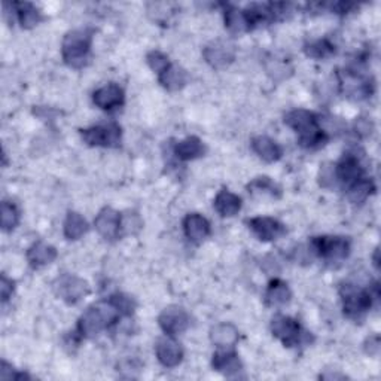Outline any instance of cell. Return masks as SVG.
I'll return each instance as SVG.
<instances>
[{
    "instance_id": "cell-14",
    "label": "cell",
    "mask_w": 381,
    "mask_h": 381,
    "mask_svg": "<svg viewBox=\"0 0 381 381\" xmlns=\"http://www.w3.org/2000/svg\"><path fill=\"white\" fill-rule=\"evenodd\" d=\"M94 227L103 239L113 242L121 237V213L112 207H103L94 219Z\"/></svg>"
},
{
    "instance_id": "cell-12",
    "label": "cell",
    "mask_w": 381,
    "mask_h": 381,
    "mask_svg": "<svg viewBox=\"0 0 381 381\" xmlns=\"http://www.w3.org/2000/svg\"><path fill=\"white\" fill-rule=\"evenodd\" d=\"M93 101L99 109L106 111V112H113V111H118L124 106L125 93L118 84L109 82V84H104L103 87H100L94 91Z\"/></svg>"
},
{
    "instance_id": "cell-36",
    "label": "cell",
    "mask_w": 381,
    "mask_h": 381,
    "mask_svg": "<svg viewBox=\"0 0 381 381\" xmlns=\"http://www.w3.org/2000/svg\"><path fill=\"white\" fill-rule=\"evenodd\" d=\"M337 175H335V164L325 163L320 165L319 170V183L325 189H332L337 185Z\"/></svg>"
},
{
    "instance_id": "cell-11",
    "label": "cell",
    "mask_w": 381,
    "mask_h": 381,
    "mask_svg": "<svg viewBox=\"0 0 381 381\" xmlns=\"http://www.w3.org/2000/svg\"><path fill=\"white\" fill-rule=\"evenodd\" d=\"M203 57L208 65L213 69H225L235 60V45L230 41H223V39H216V41L210 42L203 49Z\"/></svg>"
},
{
    "instance_id": "cell-4",
    "label": "cell",
    "mask_w": 381,
    "mask_h": 381,
    "mask_svg": "<svg viewBox=\"0 0 381 381\" xmlns=\"http://www.w3.org/2000/svg\"><path fill=\"white\" fill-rule=\"evenodd\" d=\"M120 318V313L113 308L109 301H101L85 310L77 320L76 331L82 338H96L101 331L115 325Z\"/></svg>"
},
{
    "instance_id": "cell-18",
    "label": "cell",
    "mask_w": 381,
    "mask_h": 381,
    "mask_svg": "<svg viewBox=\"0 0 381 381\" xmlns=\"http://www.w3.org/2000/svg\"><path fill=\"white\" fill-rule=\"evenodd\" d=\"M25 256H27L30 267L35 270H39L52 264V262L57 259L58 254L54 246H51L45 242H36L29 247L27 255Z\"/></svg>"
},
{
    "instance_id": "cell-28",
    "label": "cell",
    "mask_w": 381,
    "mask_h": 381,
    "mask_svg": "<svg viewBox=\"0 0 381 381\" xmlns=\"http://www.w3.org/2000/svg\"><path fill=\"white\" fill-rule=\"evenodd\" d=\"M17 14V20L23 29L29 30L42 21V12L30 2H17L11 5Z\"/></svg>"
},
{
    "instance_id": "cell-15",
    "label": "cell",
    "mask_w": 381,
    "mask_h": 381,
    "mask_svg": "<svg viewBox=\"0 0 381 381\" xmlns=\"http://www.w3.org/2000/svg\"><path fill=\"white\" fill-rule=\"evenodd\" d=\"M155 354L158 362L165 366V368H176L182 363L183 361V349L182 346L177 343V341L170 337H161L156 339L155 344Z\"/></svg>"
},
{
    "instance_id": "cell-35",
    "label": "cell",
    "mask_w": 381,
    "mask_h": 381,
    "mask_svg": "<svg viewBox=\"0 0 381 381\" xmlns=\"http://www.w3.org/2000/svg\"><path fill=\"white\" fill-rule=\"evenodd\" d=\"M18 223H20L18 207L11 201H4L2 203V230L5 232L14 231Z\"/></svg>"
},
{
    "instance_id": "cell-32",
    "label": "cell",
    "mask_w": 381,
    "mask_h": 381,
    "mask_svg": "<svg viewBox=\"0 0 381 381\" xmlns=\"http://www.w3.org/2000/svg\"><path fill=\"white\" fill-rule=\"evenodd\" d=\"M108 301L113 306V308L120 313L121 318H131L136 311L137 302L133 296L123 292H116L108 298Z\"/></svg>"
},
{
    "instance_id": "cell-42",
    "label": "cell",
    "mask_w": 381,
    "mask_h": 381,
    "mask_svg": "<svg viewBox=\"0 0 381 381\" xmlns=\"http://www.w3.org/2000/svg\"><path fill=\"white\" fill-rule=\"evenodd\" d=\"M320 378H325V380H337V378H341V380H344V378H347L344 374H322L320 375Z\"/></svg>"
},
{
    "instance_id": "cell-8",
    "label": "cell",
    "mask_w": 381,
    "mask_h": 381,
    "mask_svg": "<svg viewBox=\"0 0 381 381\" xmlns=\"http://www.w3.org/2000/svg\"><path fill=\"white\" fill-rule=\"evenodd\" d=\"M54 292L65 304L72 306L89 294V285L77 275L63 274L54 283Z\"/></svg>"
},
{
    "instance_id": "cell-9",
    "label": "cell",
    "mask_w": 381,
    "mask_h": 381,
    "mask_svg": "<svg viewBox=\"0 0 381 381\" xmlns=\"http://www.w3.org/2000/svg\"><path fill=\"white\" fill-rule=\"evenodd\" d=\"M339 88L351 100L368 99L374 91V84L362 76L356 69H347L339 73Z\"/></svg>"
},
{
    "instance_id": "cell-13",
    "label": "cell",
    "mask_w": 381,
    "mask_h": 381,
    "mask_svg": "<svg viewBox=\"0 0 381 381\" xmlns=\"http://www.w3.org/2000/svg\"><path fill=\"white\" fill-rule=\"evenodd\" d=\"M247 225L261 242H274L286 234V227L277 219L258 216L247 220Z\"/></svg>"
},
{
    "instance_id": "cell-1",
    "label": "cell",
    "mask_w": 381,
    "mask_h": 381,
    "mask_svg": "<svg viewBox=\"0 0 381 381\" xmlns=\"http://www.w3.org/2000/svg\"><path fill=\"white\" fill-rule=\"evenodd\" d=\"M318 116L307 109H294L285 115V124L298 135V143L304 149H319L327 143V137L319 128Z\"/></svg>"
},
{
    "instance_id": "cell-6",
    "label": "cell",
    "mask_w": 381,
    "mask_h": 381,
    "mask_svg": "<svg viewBox=\"0 0 381 381\" xmlns=\"http://www.w3.org/2000/svg\"><path fill=\"white\" fill-rule=\"evenodd\" d=\"M84 143L93 148H120L123 140V130L113 121L101 123L89 128L81 130Z\"/></svg>"
},
{
    "instance_id": "cell-21",
    "label": "cell",
    "mask_w": 381,
    "mask_h": 381,
    "mask_svg": "<svg viewBox=\"0 0 381 381\" xmlns=\"http://www.w3.org/2000/svg\"><path fill=\"white\" fill-rule=\"evenodd\" d=\"M239 338V330L232 323H218L210 330V341L218 349H234Z\"/></svg>"
},
{
    "instance_id": "cell-34",
    "label": "cell",
    "mask_w": 381,
    "mask_h": 381,
    "mask_svg": "<svg viewBox=\"0 0 381 381\" xmlns=\"http://www.w3.org/2000/svg\"><path fill=\"white\" fill-rule=\"evenodd\" d=\"M143 228V219L137 212L133 210H127V212L121 213V237H127V235H136Z\"/></svg>"
},
{
    "instance_id": "cell-27",
    "label": "cell",
    "mask_w": 381,
    "mask_h": 381,
    "mask_svg": "<svg viewBox=\"0 0 381 381\" xmlns=\"http://www.w3.org/2000/svg\"><path fill=\"white\" fill-rule=\"evenodd\" d=\"M247 192L255 196V199H266V196L280 199L282 196L280 187L268 176H259L251 180V183L247 185Z\"/></svg>"
},
{
    "instance_id": "cell-25",
    "label": "cell",
    "mask_w": 381,
    "mask_h": 381,
    "mask_svg": "<svg viewBox=\"0 0 381 381\" xmlns=\"http://www.w3.org/2000/svg\"><path fill=\"white\" fill-rule=\"evenodd\" d=\"M213 207L220 216L232 218L242 210V199L237 194H234V192L228 191L227 188H223L215 196Z\"/></svg>"
},
{
    "instance_id": "cell-3",
    "label": "cell",
    "mask_w": 381,
    "mask_h": 381,
    "mask_svg": "<svg viewBox=\"0 0 381 381\" xmlns=\"http://www.w3.org/2000/svg\"><path fill=\"white\" fill-rule=\"evenodd\" d=\"M93 29H75L65 33L61 44L64 63L72 69H82L89 61L91 45H93Z\"/></svg>"
},
{
    "instance_id": "cell-43",
    "label": "cell",
    "mask_w": 381,
    "mask_h": 381,
    "mask_svg": "<svg viewBox=\"0 0 381 381\" xmlns=\"http://www.w3.org/2000/svg\"><path fill=\"white\" fill-rule=\"evenodd\" d=\"M378 255H380V249L377 247L374 251V255H373V261H374V267L377 270H380V259H378Z\"/></svg>"
},
{
    "instance_id": "cell-5",
    "label": "cell",
    "mask_w": 381,
    "mask_h": 381,
    "mask_svg": "<svg viewBox=\"0 0 381 381\" xmlns=\"http://www.w3.org/2000/svg\"><path fill=\"white\" fill-rule=\"evenodd\" d=\"M271 332L273 335L280 339L285 347H296L301 344H308L310 343V334L304 331L291 316H286V314H277L271 320Z\"/></svg>"
},
{
    "instance_id": "cell-26",
    "label": "cell",
    "mask_w": 381,
    "mask_h": 381,
    "mask_svg": "<svg viewBox=\"0 0 381 381\" xmlns=\"http://www.w3.org/2000/svg\"><path fill=\"white\" fill-rule=\"evenodd\" d=\"M291 298H292V292L286 282L280 279H273L268 283L266 295H264L266 304L268 307H283L289 304Z\"/></svg>"
},
{
    "instance_id": "cell-37",
    "label": "cell",
    "mask_w": 381,
    "mask_h": 381,
    "mask_svg": "<svg viewBox=\"0 0 381 381\" xmlns=\"http://www.w3.org/2000/svg\"><path fill=\"white\" fill-rule=\"evenodd\" d=\"M146 63L155 73L160 75L170 64V60L161 51H151L146 56Z\"/></svg>"
},
{
    "instance_id": "cell-33",
    "label": "cell",
    "mask_w": 381,
    "mask_h": 381,
    "mask_svg": "<svg viewBox=\"0 0 381 381\" xmlns=\"http://www.w3.org/2000/svg\"><path fill=\"white\" fill-rule=\"evenodd\" d=\"M304 52L311 58H326L335 52L334 44L330 39H318L304 45Z\"/></svg>"
},
{
    "instance_id": "cell-24",
    "label": "cell",
    "mask_w": 381,
    "mask_h": 381,
    "mask_svg": "<svg viewBox=\"0 0 381 381\" xmlns=\"http://www.w3.org/2000/svg\"><path fill=\"white\" fill-rule=\"evenodd\" d=\"M223 21H225V27L232 35H242L246 32H251V24L246 11L237 6L227 5L223 11Z\"/></svg>"
},
{
    "instance_id": "cell-23",
    "label": "cell",
    "mask_w": 381,
    "mask_h": 381,
    "mask_svg": "<svg viewBox=\"0 0 381 381\" xmlns=\"http://www.w3.org/2000/svg\"><path fill=\"white\" fill-rule=\"evenodd\" d=\"M175 155L179 161H192L206 154V146L196 136H189L175 144Z\"/></svg>"
},
{
    "instance_id": "cell-7",
    "label": "cell",
    "mask_w": 381,
    "mask_h": 381,
    "mask_svg": "<svg viewBox=\"0 0 381 381\" xmlns=\"http://www.w3.org/2000/svg\"><path fill=\"white\" fill-rule=\"evenodd\" d=\"M308 249L319 258L327 262L344 261L350 255V242L339 235H322V237H313L308 243Z\"/></svg>"
},
{
    "instance_id": "cell-16",
    "label": "cell",
    "mask_w": 381,
    "mask_h": 381,
    "mask_svg": "<svg viewBox=\"0 0 381 381\" xmlns=\"http://www.w3.org/2000/svg\"><path fill=\"white\" fill-rule=\"evenodd\" d=\"M363 172L365 168L362 165L361 156H358L356 152L344 154L343 158L335 164V175L338 182L344 183L347 187L351 185L353 182L363 177Z\"/></svg>"
},
{
    "instance_id": "cell-22",
    "label": "cell",
    "mask_w": 381,
    "mask_h": 381,
    "mask_svg": "<svg viewBox=\"0 0 381 381\" xmlns=\"http://www.w3.org/2000/svg\"><path fill=\"white\" fill-rule=\"evenodd\" d=\"M252 151L266 163H275L282 158L283 151L280 144L268 136H256L252 139Z\"/></svg>"
},
{
    "instance_id": "cell-40",
    "label": "cell",
    "mask_w": 381,
    "mask_h": 381,
    "mask_svg": "<svg viewBox=\"0 0 381 381\" xmlns=\"http://www.w3.org/2000/svg\"><path fill=\"white\" fill-rule=\"evenodd\" d=\"M380 346H381L380 337L378 335H371V337H368L366 341L363 343V350H365V353L368 354V356L377 358L380 354V349H381Z\"/></svg>"
},
{
    "instance_id": "cell-20",
    "label": "cell",
    "mask_w": 381,
    "mask_h": 381,
    "mask_svg": "<svg viewBox=\"0 0 381 381\" xmlns=\"http://www.w3.org/2000/svg\"><path fill=\"white\" fill-rule=\"evenodd\" d=\"M158 81L164 89L170 91V93H176L188 84V73L182 65L170 63L158 75Z\"/></svg>"
},
{
    "instance_id": "cell-19",
    "label": "cell",
    "mask_w": 381,
    "mask_h": 381,
    "mask_svg": "<svg viewBox=\"0 0 381 381\" xmlns=\"http://www.w3.org/2000/svg\"><path fill=\"white\" fill-rule=\"evenodd\" d=\"M183 232L194 243H201L210 235V222L200 213H189L183 219Z\"/></svg>"
},
{
    "instance_id": "cell-17",
    "label": "cell",
    "mask_w": 381,
    "mask_h": 381,
    "mask_svg": "<svg viewBox=\"0 0 381 381\" xmlns=\"http://www.w3.org/2000/svg\"><path fill=\"white\" fill-rule=\"evenodd\" d=\"M213 370L225 377H237L243 371L240 356L232 349H219L212 359Z\"/></svg>"
},
{
    "instance_id": "cell-30",
    "label": "cell",
    "mask_w": 381,
    "mask_h": 381,
    "mask_svg": "<svg viewBox=\"0 0 381 381\" xmlns=\"http://www.w3.org/2000/svg\"><path fill=\"white\" fill-rule=\"evenodd\" d=\"M375 192V185L371 179L361 177L347 187V199L353 204H362Z\"/></svg>"
},
{
    "instance_id": "cell-39",
    "label": "cell",
    "mask_w": 381,
    "mask_h": 381,
    "mask_svg": "<svg viewBox=\"0 0 381 381\" xmlns=\"http://www.w3.org/2000/svg\"><path fill=\"white\" fill-rule=\"evenodd\" d=\"M15 291V282L8 279L5 274H2V277H0V296H2V302H8Z\"/></svg>"
},
{
    "instance_id": "cell-38",
    "label": "cell",
    "mask_w": 381,
    "mask_h": 381,
    "mask_svg": "<svg viewBox=\"0 0 381 381\" xmlns=\"http://www.w3.org/2000/svg\"><path fill=\"white\" fill-rule=\"evenodd\" d=\"M353 128H354V133H356L359 137L365 139V137L371 136L373 130H374V124L370 118L359 116V118H356V121H354Z\"/></svg>"
},
{
    "instance_id": "cell-2",
    "label": "cell",
    "mask_w": 381,
    "mask_h": 381,
    "mask_svg": "<svg viewBox=\"0 0 381 381\" xmlns=\"http://www.w3.org/2000/svg\"><path fill=\"white\" fill-rule=\"evenodd\" d=\"M339 296L343 301V311L351 320H359L374 306V301L380 298L378 283L370 289H362L354 283H343L339 287Z\"/></svg>"
},
{
    "instance_id": "cell-29",
    "label": "cell",
    "mask_w": 381,
    "mask_h": 381,
    "mask_svg": "<svg viewBox=\"0 0 381 381\" xmlns=\"http://www.w3.org/2000/svg\"><path fill=\"white\" fill-rule=\"evenodd\" d=\"M87 219L77 212H69L63 223V234L68 240H80L88 232Z\"/></svg>"
},
{
    "instance_id": "cell-31",
    "label": "cell",
    "mask_w": 381,
    "mask_h": 381,
    "mask_svg": "<svg viewBox=\"0 0 381 381\" xmlns=\"http://www.w3.org/2000/svg\"><path fill=\"white\" fill-rule=\"evenodd\" d=\"M266 69H267V73L271 76V80L279 81V82L287 80V77L294 72L291 63L285 58H277V57L268 58L266 63Z\"/></svg>"
},
{
    "instance_id": "cell-41",
    "label": "cell",
    "mask_w": 381,
    "mask_h": 381,
    "mask_svg": "<svg viewBox=\"0 0 381 381\" xmlns=\"http://www.w3.org/2000/svg\"><path fill=\"white\" fill-rule=\"evenodd\" d=\"M353 8H356V5H354V4H346V2L334 4V5L331 6V9L335 12V14H341V15L349 14V12H350Z\"/></svg>"
},
{
    "instance_id": "cell-10",
    "label": "cell",
    "mask_w": 381,
    "mask_h": 381,
    "mask_svg": "<svg viewBox=\"0 0 381 381\" xmlns=\"http://www.w3.org/2000/svg\"><path fill=\"white\" fill-rule=\"evenodd\" d=\"M158 325L165 335L176 337L188 330L191 325V318L183 307L168 306L158 316Z\"/></svg>"
}]
</instances>
